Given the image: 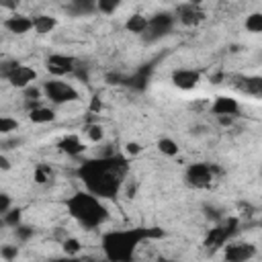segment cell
Wrapping results in <instances>:
<instances>
[{"instance_id": "cell-1", "label": "cell", "mask_w": 262, "mask_h": 262, "mask_svg": "<svg viewBox=\"0 0 262 262\" xmlns=\"http://www.w3.org/2000/svg\"><path fill=\"white\" fill-rule=\"evenodd\" d=\"M129 164L119 154H106L92 160H86L78 168V176L84 182L86 190L98 199H115L127 178Z\"/></svg>"}, {"instance_id": "cell-2", "label": "cell", "mask_w": 262, "mask_h": 262, "mask_svg": "<svg viewBox=\"0 0 262 262\" xmlns=\"http://www.w3.org/2000/svg\"><path fill=\"white\" fill-rule=\"evenodd\" d=\"M160 227H129V229H111L102 233L100 248L106 260L111 262H131L139 244L151 237H162Z\"/></svg>"}, {"instance_id": "cell-3", "label": "cell", "mask_w": 262, "mask_h": 262, "mask_svg": "<svg viewBox=\"0 0 262 262\" xmlns=\"http://www.w3.org/2000/svg\"><path fill=\"white\" fill-rule=\"evenodd\" d=\"M66 209L72 219H76L86 229H96L108 219V209L102 199L88 190H78L66 201Z\"/></svg>"}, {"instance_id": "cell-4", "label": "cell", "mask_w": 262, "mask_h": 262, "mask_svg": "<svg viewBox=\"0 0 262 262\" xmlns=\"http://www.w3.org/2000/svg\"><path fill=\"white\" fill-rule=\"evenodd\" d=\"M237 227H239V221H237L235 217H229V219L217 223L213 229L207 231V235H205V248L211 250V252L223 250V246H225L227 242H231V237L235 235Z\"/></svg>"}, {"instance_id": "cell-5", "label": "cell", "mask_w": 262, "mask_h": 262, "mask_svg": "<svg viewBox=\"0 0 262 262\" xmlns=\"http://www.w3.org/2000/svg\"><path fill=\"white\" fill-rule=\"evenodd\" d=\"M41 90H43V96L49 98V102H53V104H68V102L78 100V96H80L78 90L61 78H51V80L43 82Z\"/></svg>"}, {"instance_id": "cell-6", "label": "cell", "mask_w": 262, "mask_h": 262, "mask_svg": "<svg viewBox=\"0 0 262 262\" xmlns=\"http://www.w3.org/2000/svg\"><path fill=\"white\" fill-rule=\"evenodd\" d=\"M2 76L10 82V86L20 88V90L33 86V82L37 80V72H35V68L25 66V63H18V61L4 63V68H2Z\"/></svg>"}, {"instance_id": "cell-7", "label": "cell", "mask_w": 262, "mask_h": 262, "mask_svg": "<svg viewBox=\"0 0 262 262\" xmlns=\"http://www.w3.org/2000/svg\"><path fill=\"white\" fill-rule=\"evenodd\" d=\"M174 23H176V16L172 12H158V14L149 16V27L143 35V41L145 43H156V41L164 39L166 35L172 33Z\"/></svg>"}, {"instance_id": "cell-8", "label": "cell", "mask_w": 262, "mask_h": 262, "mask_svg": "<svg viewBox=\"0 0 262 262\" xmlns=\"http://www.w3.org/2000/svg\"><path fill=\"white\" fill-rule=\"evenodd\" d=\"M78 68V61L74 55L68 53H49L45 57V70L53 76V78H63L68 74H74Z\"/></svg>"}, {"instance_id": "cell-9", "label": "cell", "mask_w": 262, "mask_h": 262, "mask_svg": "<svg viewBox=\"0 0 262 262\" xmlns=\"http://www.w3.org/2000/svg\"><path fill=\"white\" fill-rule=\"evenodd\" d=\"M184 180L192 188H207L213 182V168L209 164H205V162H194V164H190L186 168Z\"/></svg>"}, {"instance_id": "cell-10", "label": "cell", "mask_w": 262, "mask_h": 262, "mask_svg": "<svg viewBox=\"0 0 262 262\" xmlns=\"http://www.w3.org/2000/svg\"><path fill=\"white\" fill-rule=\"evenodd\" d=\"M256 256V246L252 242H227L223 246L225 262H250Z\"/></svg>"}, {"instance_id": "cell-11", "label": "cell", "mask_w": 262, "mask_h": 262, "mask_svg": "<svg viewBox=\"0 0 262 262\" xmlns=\"http://www.w3.org/2000/svg\"><path fill=\"white\" fill-rule=\"evenodd\" d=\"M172 84L184 92L194 90L201 84V72L194 68H178L172 72Z\"/></svg>"}, {"instance_id": "cell-12", "label": "cell", "mask_w": 262, "mask_h": 262, "mask_svg": "<svg viewBox=\"0 0 262 262\" xmlns=\"http://www.w3.org/2000/svg\"><path fill=\"white\" fill-rule=\"evenodd\" d=\"M211 113L219 119V117H237V113H239V102H237V98H233V96H227V94H219V96H215V100H213V104H211Z\"/></svg>"}, {"instance_id": "cell-13", "label": "cell", "mask_w": 262, "mask_h": 262, "mask_svg": "<svg viewBox=\"0 0 262 262\" xmlns=\"http://www.w3.org/2000/svg\"><path fill=\"white\" fill-rule=\"evenodd\" d=\"M231 84L239 92L254 98H262V76H231Z\"/></svg>"}, {"instance_id": "cell-14", "label": "cell", "mask_w": 262, "mask_h": 262, "mask_svg": "<svg viewBox=\"0 0 262 262\" xmlns=\"http://www.w3.org/2000/svg\"><path fill=\"white\" fill-rule=\"evenodd\" d=\"M174 16H176V20H180L186 27H196L199 23L205 20V10L201 6H196V4H180L176 8Z\"/></svg>"}, {"instance_id": "cell-15", "label": "cell", "mask_w": 262, "mask_h": 262, "mask_svg": "<svg viewBox=\"0 0 262 262\" xmlns=\"http://www.w3.org/2000/svg\"><path fill=\"white\" fill-rule=\"evenodd\" d=\"M4 29L12 35H25L29 31H33V18L25 16V14H12L8 18H4Z\"/></svg>"}, {"instance_id": "cell-16", "label": "cell", "mask_w": 262, "mask_h": 262, "mask_svg": "<svg viewBox=\"0 0 262 262\" xmlns=\"http://www.w3.org/2000/svg\"><path fill=\"white\" fill-rule=\"evenodd\" d=\"M57 147H59V151H63L66 156H80L82 151H84V143H82V139L76 135V133H68V135H63L59 141H57Z\"/></svg>"}, {"instance_id": "cell-17", "label": "cell", "mask_w": 262, "mask_h": 262, "mask_svg": "<svg viewBox=\"0 0 262 262\" xmlns=\"http://www.w3.org/2000/svg\"><path fill=\"white\" fill-rule=\"evenodd\" d=\"M147 27H149V16H145V14H141V12H133V14H129L127 16V20H125V29L129 31V33H133V35H145V31H147Z\"/></svg>"}, {"instance_id": "cell-18", "label": "cell", "mask_w": 262, "mask_h": 262, "mask_svg": "<svg viewBox=\"0 0 262 262\" xmlns=\"http://www.w3.org/2000/svg\"><path fill=\"white\" fill-rule=\"evenodd\" d=\"M57 27V18L51 14H37L33 16V31L37 35H47Z\"/></svg>"}, {"instance_id": "cell-19", "label": "cell", "mask_w": 262, "mask_h": 262, "mask_svg": "<svg viewBox=\"0 0 262 262\" xmlns=\"http://www.w3.org/2000/svg\"><path fill=\"white\" fill-rule=\"evenodd\" d=\"M29 119L35 125H45V123H51L55 119V111L49 106H35L29 111Z\"/></svg>"}, {"instance_id": "cell-20", "label": "cell", "mask_w": 262, "mask_h": 262, "mask_svg": "<svg viewBox=\"0 0 262 262\" xmlns=\"http://www.w3.org/2000/svg\"><path fill=\"white\" fill-rule=\"evenodd\" d=\"M68 10L74 14V16H86V14H92V12H98L96 10V2H90V0H74Z\"/></svg>"}, {"instance_id": "cell-21", "label": "cell", "mask_w": 262, "mask_h": 262, "mask_svg": "<svg viewBox=\"0 0 262 262\" xmlns=\"http://www.w3.org/2000/svg\"><path fill=\"white\" fill-rule=\"evenodd\" d=\"M158 151L168 156V158H174V156H178L180 147H178V143L172 137H160L158 139Z\"/></svg>"}, {"instance_id": "cell-22", "label": "cell", "mask_w": 262, "mask_h": 262, "mask_svg": "<svg viewBox=\"0 0 262 262\" xmlns=\"http://www.w3.org/2000/svg\"><path fill=\"white\" fill-rule=\"evenodd\" d=\"M244 27H246V31H250V33H262V12L260 10H256V12H250L248 16H246V20H244Z\"/></svg>"}, {"instance_id": "cell-23", "label": "cell", "mask_w": 262, "mask_h": 262, "mask_svg": "<svg viewBox=\"0 0 262 262\" xmlns=\"http://www.w3.org/2000/svg\"><path fill=\"white\" fill-rule=\"evenodd\" d=\"M61 250L66 256H78L82 252V244L78 237H66L61 239Z\"/></svg>"}, {"instance_id": "cell-24", "label": "cell", "mask_w": 262, "mask_h": 262, "mask_svg": "<svg viewBox=\"0 0 262 262\" xmlns=\"http://www.w3.org/2000/svg\"><path fill=\"white\" fill-rule=\"evenodd\" d=\"M33 178H35V182L37 184H47V182H51L53 180V172H51V168L49 166H37L35 168V172H33Z\"/></svg>"}, {"instance_id": "cell-25", "label": "cell", "mask_w": 262, "mask_h": 262, "mask_svg": "<svg viewBox=\"0 0 262 262\" xmlns=\"http://www.w3.org/2000/svg\"><path fill=\"white\" fill-rule=\"evenodd\" d=\"M16 129H18V121H16V119H12V117H8V115L0 117V135H10V133L16 131Z\"/></svg>"}, {"instance_id": "cell-26", "label": "cell", "mask_w": 262, "mask_h": 262, "mask_svg": "<svg viewBox=\"0 0 262 262\" xmlns=\"http://www.w3.org/2000/svg\"><path fill=\"white\" fill-rule=\"evenodd\" d=\"M86 137H88L92 143L102 141V137H104V129H102V125H98V123H90V125L86 127Z\"/></svg>"}, {"instance_id": "cell-27", "label": "cell", "mask_w": 262, "mask_h": 262, "mask_svg": "<svg viewBox=\"0 0 262 262\" xmlns=\"http://www.w3.org/2000/svg\"><path fill=\"white\" fill-rule=\"evenodd\" d=\"M119 6H121L119 0H98V2H96V10L102 12V14H113Z\"/></svg>"}, {"instance_id": "cell-28", "label": "cell", "mask_w": 262, "mask_h": 262, "mask_svg": "<svg viewBox=\"0 0 262 262\" xmlns=\"http://www.w3.org/2000/svg\"><path fill=\"white\" fill-rule=\"evenodd\" d=\"M25 92V100H27V104H33L31 108H35V106H39V104H35L39 98H41V94H43V90H39V88H35V86H29V88H25L23 90Z\"/></svg>"}, {"instance_id": "cell-29", "label": "cell", "mask_w": 262, "mask_h": 262, "mask_svg": "<svg viewBox=\"0 0 262 262\" xmlns=\"http://www.w3.org/2000/svg\"><path fill=\"white\" fill-rule=\"evenodd\" d=\"M2 221L6 223V225H10V227H18L20 225V209H12L10 213H6L4 217H2Z\"/></svg>"}, {"instance_id": "cell-30", "label": "cell", "mask_w": 262, "mask_h": 262, "mask_svg": "<svg viewBox=\"0 0 262 262\" xmlns=\"http://www.w3.org/2000/svg\"><path fill=\"white\" fill-rule=\"evenodd\" d=\"M10 207H12V199H10V194L2 192V194H0V215L4 217L6 213H10V211H12Z\"/></svg>"}, {"instance_id": "cell-31", "label": "cell", "mask_w": 262, "mask_h": 262, "mask_svg": "<svg viewBox=\"0 0 262 262\" xmlns=\"http://www.w3.org/2000/svg\"><path fill=\"white\" fill-rule=\"evenodd\" d=\"M0 256H2L6 262H10V260H14V258L18 256V248H16V246H2Z\"/></svg>"}, {"instance_id": "cell-32", "label": "cell", "mask_w": 262, "mask_h": 262, "mask_svg": "<svg viewBox=\"0 0 262 262\" xmlns=\"http://www.w3.org/2000/svg\"><path fill=\"white\" fill-rule=\"evenodd\" d=\"M125 151H127L129 156H137V154H141V145H139L137 141H127Z\"/></svg>"}, {"instance_id": "cell-33", "label": "cell", "mask_w": 262, "mask_h": 262, "mask_svg": "<svg viewBox=\"0 0 262 262\" xmlns=\"http://www.w3.org/2000/svg\"><path fill=\"white\" fill-rule=\"evenodd\" d=\"M16 235H18L20 239H29V237L33 235V229L27 227V225H18V227H16Z\"/></svg>"}, {"instance_id": "cell-34", "label": "cell", "mask_w": 262, "mask_h": 262, "mask_svg": "<svg viewBox=\"0 0 262 262\" xmlns=\"http://www.w3.org/2000/svg\"><path fill=\"white\" fill-rule=\"evenodd\" d=\"M100 108H102V100H100L98 96H92V100H90V111H92V113H100Z\"/></svg>"}, {"instance_id": "cell-35", "label": "cell", "mask_w": 262, "mask_h": 262, "mask_svg": "<svg viewBox=\"0 0 262 262\" xmlns=\"http://www.w3.org/2000/svg\"><path fill=\"white\" fill-rule=\"evenodd\" d=\"M10 160H8V156L6 154H0V170L2 172H6V170H10Z\"/></svg>"}, {"instance_id": "cell-36", "label": "cell", "mask_w": 262, "mask_h": 262, "mask_svg": "<svg viewBox=\"0 0 262 262\" xmlns=\"http://www.w3.org/2000/svg\"><path fill=\"white\" fill-rule=\"evenodd\" d=\"M51 262H84V260H80L78 256H61V258H53Z\"/></svg>"}, {"instance_id": "cell-37", "label": "cell", "mask_w": 262, "mask_h": 262, "mask_svg": "<svg viewBox=\"0 0 262 262\" xmlns=\"http://www.w3.org/2000/svg\"><path fill=\"white\" fill-rule=\"evenodd\" d=\"M84 262H111V260H106V258H88V260H84Z\"/></svg>"}, {"instance_id": "cell-38", "label": "cell", "mask_w": 262, "mask_h": 262, "mask_svg": "<svg viewBox=\"0 0 262 262\" xmlns=\"http://www.w3.org/2000/svg\"><path fill=\"white\" fill-rule=\"evenodd\" d=\"M158 262H178V260H172V258H160Z\"/></svg>"}]
</instances>
